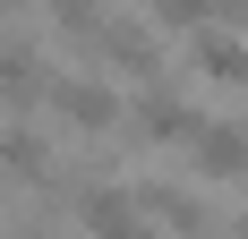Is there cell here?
<instances>
[{"mask_svg":"<svg viewBox=\"0 0 248 239\" xmlns=\"http://www.w3.org/2000/svg\"><path fill=\"white\" fill-rule=\"evenodd\" d=\"M137 222H171V231H205V222H214V205H205V196H188V188H137Z\"/></svg>","mask_w":248,"mask_h":239,"instance_id":"cell-8","label":"cell"},{"mask_svg":"<svg viewBox=\"0 0 248 239\" xmlns=\"http://www.w3.org/2000/svg\"><path fill=\"white\" fill-rule=\"evenodd\" d=\"M69 214L94 222V231H137V188H86Z\"/></svg>","mask_w":248,"mask_h":239,"instance_id":"cell-9","label":"cell"},{"mask_svg":"<svg viewBox=\"0 0 248 239\" xmlns=\"http://www.w3.org/2000/svg\"><path fill=\"white\" fill-rule=\"evenodd\" d=\"M120 128H128L137 145H188L205 120H197V103H188V94H171V86H154V77H146V94L120 111Z\"/></svg>","mask_w":248,"mask_h":239,"instance_id":"cell-3","label":"cell"},{"mask_svg":"<svg viewBox=\"0 0 248 239\" xmlns=\"http://www.w3.org/2000/svg\"><path fill=\"white\" fill-rule=\"evenodd\" d=\"M9 17H17V0H0V26H9Z\"/></svg>","mask_w":248,"mask_h":239,"instance_id":"cell-12","label":"cell"},{"mask_svg":"<svg viewBox=\"0 0 248 239\" xmlns=\"http://www.w3.org/2000/svg\"><path fill=\"white\" fill-rule=\"evenodd\" d=\"M154 9V26H171V34H197L205 17H214V0H146Z\"/></svg>","mask_w":248,"mask_h":239,"instance_id":"cell-10","label":"cell"},{"mask_svg":"<svg viewBox=\"0 0 248 239\" xmlns=\"http://www.w3.org/2000/svg\"><path fill=\"white\" fill-rule=\"evenodd\" d=\"M43 94H51L43 51H34V43H17V34H0V111L17 120V111H34Z\"/></svg>","mask_w":248,"mask_h":239,"instance_id":"cell-5","label":"cell"},{"mask_svg":"<svg viewBox=\"0 0 248 239\" xmlns=\"http://www.w3.org/2000/svg\"><path fill=\"white\" fill-rule=\"evenodd\" d=\"M214 17H223V26H248V0H214Z\"/></svg>","mask_w":248,"mask_h":239,"instance_id":"cell-11","label":"cell"},{"mask_svg":"<svg viewBox=\"0 0 248 239\" xmlns=\"http://www.w3.org/2000/svg\"><path fill=\"white\" fill-rule=\"evenodd\" d=\"M77 51H94L103 77H154L163 69V34H154L146 17H94Z\"/></svg>","mask_w":248,"mask_h":239,"instance_id":"cell-1","label":"cell"},{"mask_svg":"<svg viewBox=\"0 0 248 239\" xmlns=\"http://www.w3.org/2000/svg\"><path fill=\"white\" fill-rule=\"evenodd\" d=\"M51 179V145L34 128H0V188H43Z\"/></svg>","mask_w":248,"mask_h":239,"instance_id":"cell-7","label":"cell"},{"mask_svg":"<svg viewBox=\"0 0 248 239\" xmlns=\"http://www.w3.org/2000/svg\"><path fill=\"white\" fill-rule=\"evenodd\" d=\"M197 179L214 188H248V128H197Z\"/></svg>","mask_w":248,"mask_h":239,"instance_id":"cell-6","label":"cell"},{"mask_svg":"<svg viewBox=\"0 0 248 239\" xmlns=\"http://www.w3.org/2000/svg\"><path fill=\"white\" fill-rule=\"evenodd\" d=\"M188 77H197V86H248V43H240V26L205 17L197 34H188Z\"/></svg>","mask_w":248,"mask_h":239,"instance_id":"cell-4","label":"cell"},{"mask_svg":"<svg viewBox=\"0 0 248 239\" xmlns=\"http://www.w3.org/2000/svg\"><path fill=\"white\" fill-rule=\"evenodd\" d=\"M51 120H60V128H77V137H111V128H120V86H111V77L103 69H86V77H51Z\"/></svg>","mask_w":248,"mask_h":239,"instance_id":"cell-2","label":"cell"}]
</instances>
